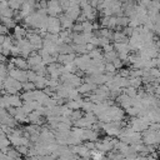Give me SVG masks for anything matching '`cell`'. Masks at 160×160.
<instances>
[{"label":"cell","mask_w":160,"mask_h":160,"mask_svg":"<svg viewBox=\"0 0 160 160\" xmlns=\"http://www.w3.org/2000/svg\"><path fill=\"white\" fill-rule=\"evenodd\" d=\"M16 64V66H22V68H26L28 64H26V61L24 59H15V61H14Z\"/></svg>","instance_id":"6da1fadb"}]
</instances>
